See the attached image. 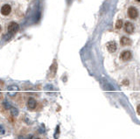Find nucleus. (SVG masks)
Masks as SVG:
<instances>
[{
  "label": "nucleus",
  "instance_id": "nucleus-16",
  "mask_svg": "<svg viewBox=\"0 0 140 139\" xmlns=\"http://www.w3.org/2000/svg\"><path fill=\"white\" fill-rule=\"evenodd\" d=\"M137 112H138V114H139V113H140V106H139V105H138V108H137Z\"/></svg>",
  "mask_w": 140,
  "mask_h": 139
},
{
  "label": "nucleus",
  "instance_id": "nucleus-11",
  "mask_svg": "<svg viewBox=\"0 0 140 139\" xmlns=\"http://www.w3.org/2000/svg\"><path fill=\"white\" fill-rule=\"evenodd\" d=\"M10 111H11V115L14 116H17L18 115V110L17 109V108H13V107H11V108H10Z\"/></svg>",
  "mask_w": 140,
  "mask_h": 139
},
{
  "label": "nucleus",
  "instance_id": "nucleus-9",
  "mask_svg": "<svg viewBox=\"0 0 140 139\" xmlns=\"http://www.w3.org/2000/svg\"><path fill=\"white\" fill-rule=\"evenodd\" d=\"M121 44L123 46H130L131 44V40L127 37H123L121 39Z\"/></svg>",
  "mask_w": 140,
  "mask_h": 139
},
{
  "label": "nucleus",
  "instance_id": "nucleus-5",
  "mask_svg": "<svg viewBox=\"0 0 140 139\" xmlns=\"http://www.w3.org/2000/svg\"><path fill=\"white\" fill-rule=\"evenodd\" d=\"M128 15L131 18L134 19L138 17V10L135 7H130L129 10H128Z\"/></svg>",
  "mask_w": 140,
  "mask_h": 139
},
{
  "label": "nucleus",
  "instance_id": "nucleus-12",
  "mask_svg": "<svg viewBox=\"0 0 140 139\" xmlns=\"http://www.w3.org/2000/svg\"><path fill=\"white\" fill-rule=\"evenodd\" d=\"M123 26V21L121 19H118L116 23V29H121Z\"/></svg>",
  "mask_w": 140,
  "mask_h": 139
},
{
  "label": "nucleus",
  "instance_id": "nucleus-1",
  "mask_svg": "<svg viewBox=\"0 0 140 139\" xmlns=\"http://www.w3.org/2000/svg\"><path fill=\"white\" fill-rule=\"evenodd\" d=\"M18 29H19V25L15 22H11L8 25V33L11 36L16 33L18 31Z\"/></svg>",
  "mask_w": 140,
  "mask_h": 139
},
{
  "label": "nucleus",
  "instance_id": "nucleus-19",
  "mask_svg": "<svg viewBox=\"0 0 140 139\" xmlns=\"http://www.w3.org/2000/svg\"><path fill=\"white\" fill-rule=\"evenodd\" d=\"M2 31V27H1V25H0V32Z\"/></svg>",
  "mask_w": 140,
  "mask_h": 139
},
{
  "label": "nucleus",
  "instance_id": "nucleus-18",
  "mask_svg": "<svg viewBox=\"0 0 140 139\" xmlns=\"http://www.w3.org/2000/svg\"><path fill=\"white\" fill-rule=\"evenodd\" d=\"M2 96H3V94H2V93L0 92V99H1V98H2Z\"/></svg>",
  "mask_w": 140,
  "mask_h": 139
},
{
  "label": "nucleus",
  "instance_id": "nucleus-8",
  "mask_svg": "<svg viewBox=\"0 0 140 139\" xmlns=\"http://www.w3.org/2000/svg\"><path fill=\"white\" fill-rule=\"evenodd\" d=\"M36 106H37L36 101H35L34 99H33V98H30L27 101V107L28 108H31V109H33V108H36Z\"/></svg>",
  "mask_w": 140,
  "mask_h": 139
},
{
  "label": "nucleus",
  "instance_id": "nucleus-14",
  "mask_svg": "<svg viewBox=\"0 0 140 139\" xmlns=\"http://www.w3.org/2000/svg\"><path fill=\"white\" fill-rule=\"evenodd\" d=\"M59 133H60V128H59V126H57L56 132H55V135H54V138L55 139H57L59 137Z\"/></svg>",
  "mask_w": 140,
  "mask_h": 139
},
{
  "label": "nucleus",
  "instance_id": "nucleus-4",
  "mask_svg": "<svg viewBox=\"0 0 140 139\" xmlns=\"http://www.w3.org/2000/svg\"><path fill=\"white\" fill-rule=\"evenodd\" d=\"M11 8L9 4H4L1 8V14L4 15V16H8V15L11 13Z\"/></svg>",
  "mask_w": 140,
  "mask_h": 139
},
{
  "label": "nucleus",
  "instance_id": "nucleus-15",
  "mask_svg": "<svg viewBox=\"0 0 140 139\" xmlns=\"http://www.w3.org/2000/svg\"><path fill=\"white\" fill-rule=\"evenodd\" d=\"M4 105H5V108H11V104H10V103L9 102H4Z\"/></svg>",
  "mask_w": 140,
  "mask_h": 139
},
{
  "label": "nucleus",
  "instance_id": "nucleus-3",
  "mask_svg": "<svg viewBox=\"0 0 140 139\" xmlns=\"http://www.w3.org/2000/svg\"><path fill=\"white\" fill-rule=\"evenodd\" d=\"M120 57L124 61H128V60H131V57H132V53H131L130 51H124V52L121 53Z\"/></svg>",
  "mask_w": 140,
  "mask_h": 139
},
{
  "label": "nucleus",
  "instance_id": "nucleus-10",
  "mask_svg": "<svg viewBox=\"0 0 140 139\" xmlns=\"http://www.w3.org/2000/svg\"><path fill=\"white\" fill-rule=\"evenodd\" d=\"M8 91H11V92H15L16 93L17 91H18V87L16 85H11V86H9L7 89Z\"/></svg>",
  "mask_w": 140,
  "mask_h": 139
},
{
  "label": "nucleus",
  "instance_id": "nucleus-2",
  "mask_svg": "<svg viewBox=\"0 0 140 139\" xmlns=\"http://www.w3.org/2000/svg\"><path fill=\"white\" fill-rule=\"evenodd\" d=\"M134 25H133L131 22H126L125 24H124V31L126 32L127 33H132L133 32H134Z\"/></svg>",
  "mask_w": 140,
  "mask_h": 139
},
{
  "label": "nucleus",
  "instance_id": "nucleus-7",
  "mask_svg": "<svg viewBox=\"0 0 140 139\" xmlns=\"http://www.w3.org/2000/svg\"><path fill=\"white\" fill-rule=\"evenodd\" d=\"M116 48H117V46H116V42L110 41L107 44V49L109 52H115L116 51Z\"/></svg>",
  "mask_w": 140,
  "mask_h": 139
},
{
  "label": "nucleus",
  "instance_id": "nucleus-6",
  "mask_svg": "<svg viewBox=\"0 0 140 139\" xmlns=\"http://www.w3.org/2000/svg\"><path fill=\"white\" fill-rule=\"evenodd\" d=\"M57 68H58V66H57V62L53 61V63L52 64V66L50 67V78H53L56 74Z\"/></svg>",
  "mask_w": 140,
  "mask_h": 139
},
{
  "label": "nucleus",
  "instance_id": "nucleus-20",
  "mask_svg": "<svg viewBox=\"0 0 140 139\" xmlns=\"http://www.w3.org/2000/svg\"><path fill=\"white\" fill-rule=\"evenodd\" d=\"M137 1H138V2H139V1H140V0H137Z\"/></svg>",
  "mask_w": 140,
  "mask_h": 139
},
{
  "label": "nucleus",
  "instance_id": "nucleus-13",
  "mask_svg": "<svg viewBox=\"0 0 140 139\" xmlns=\"http://www.w3.org/2000/svg\"><path fill=\"white\" fill-rule=\"evenodd\" d=\"M5 134V130L3 125H0V135H4Z\"/></svg>",
  "mask_w": 140,
  "mask_h": 139
},
{
  "label": "nucleus",
  "instance_id": "nucleus-17",
  "mask_svg": "<svg viewBox=\"0 0 140 139\" xmlns=\"http://www.w3.org/2000/svg\"><path fill=\"white\" fill-rule=\"evenodd\" d=\"M31 139H40V138H39V137H33Z\"/></svg>",
  "mask_w": 140,
  "mask_h": 139
}]
</instances>
